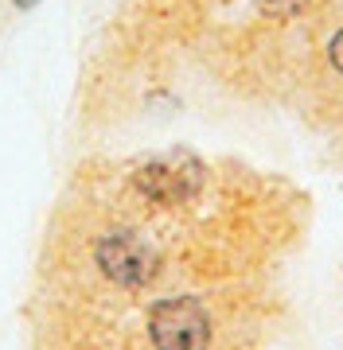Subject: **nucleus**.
I'll return each mask as SVG.
<instances>
[{
  "mask_svg": "<svg viewBox=\"0 0 343 350\" xmlns=\"http://www.w3.org/2000/svg\"><path fill=\"white\" fill-rule=\"evenodd\" d=\"M149 335L156 350H207L211 342V319L203 304L191 296L160 300L149 312Z\"/></svg>",
  "mask_w": 343,
  "mask_h": 350,
  "instance_id": "1",
  "label": "nucleus"
},
{
  "mask_svg": "<svg viewBox=\"0 0 343 350\" xmlns=\"http://www.w3.org/2000/svg\"><path fill=\"white\" fill-rule=\"evenodd\" d=\"M94 257H98V269L121 288H140L156 276V253L137 234H105Z\"/></svg>",
  "mask_w": 343,
  "mask_h": 350,
  "instance_id": "2",
  "label": "nucleus"
},
{
  "mask_svg": "<svg viewBox=\"0 0 343 350\" xmlns=\"http://www.w3.org/2000/svg\"><path fill=\"white\" fill-rule=\"evenodd\" d=\"M199 163L188 160V156H160V160H149L133 179H137L140 195H149L160 206H176L199 187Z\"/></svg>",
  "mask_w": 343,
  "mask_h": 350,
  "instance_id": "3",
  "label": "nucleus"
},
{
  "mask_svg": "<svg viewBox=\"0 0 343 350\" xmlns=\"http://www.w3.org/2000/svg\"><path fill=\"white\" fill-rule=\"evenodd\" d=\"M331 63H335V66L343 70V31L335 36V43H331Z\"/></svg>",
  "mask_w": 343,
  "mask_h": 350,
  "instance_id": "4",
  "label": "nucleus"
},
{
  "mask_svg": "<svg viewBox=\"0 0 343 350\" xmlns=\"http://www.w3.org/2000/svg\"><path fill=\"white\" fill-rule=\"evenodd\" d=\"M12 4H16V8H24V12H27V8H36L39 0H12Z\"/></svg>",
  "mask_w": 343,
  "mask_h": 350,
  "instance_id": "5",
  "label": "nucleus"
}]
</instances>
